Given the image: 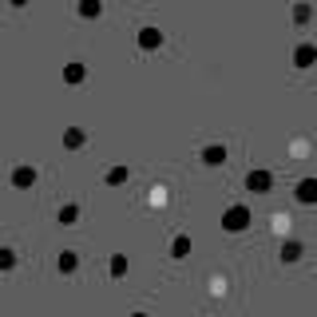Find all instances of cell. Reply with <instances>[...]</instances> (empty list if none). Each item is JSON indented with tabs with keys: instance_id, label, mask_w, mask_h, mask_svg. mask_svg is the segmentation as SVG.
I'll list each match as a JSON object with an SVG mask.
<instances>
[{
	"instance_id": "cell-1",
	"label": "cell",
	"mask_w": 317,
	"mask_h": 317,
	"mask_svg": "<svg viewBox=\"0 0 317 317\" xmlns=\"http://www.w3.org/2000/svg\"><path fill=\"white\" fill-rule=\"evenodd\" d=\"M139 44H143V48H159V44H163V36H159L155 28H143V36H139Z\"/></svg>"
},
{
	"instance_id": "cell-2",
	"label": "cell",
	"mask_w": 317,
	"mask_h": 317,
	"mask_svg": "<svg viewBox=\"0 0 317 317\" xmlns=\"http://www.w3.org/2000/svg\"><path fill=\"white\" fill-rule=\"evenodd\" d=\"M298 195H302V202H317V182H313V179H305Z\"/></svg>"
},
{
	"instance_id": "cell-3",
	"label": "cell",
	"mask_w": 317,
	"mask_h": 317,
	"mask_svg": "<svg viewBox=\"0 0 317 317\" xmlns=\"http://www.w3.org/2000/svg\"><path fill=\"white\" fill-rule=\"evenodd\" d=\"M226 226L230 230H242V226H246V210H230L226 214Z\"/></svg>"
},
{
	"instance_id": "cell-4",
	"label": "cell",
	"mask_w": 317,
	"mask_h": 317,
	"mask_svg": "<svg viewBox=\"0 0 317 317\" xmlns=\"http://www.w3.org/2000/svg\"><path fill=\"white\" fill-rule=\"evenodd\" d=\"M246 182H250V191H254V186H258V191H266V186H270V175H266V171H258V175H250Z\"/></svg>"
},
{
	"instance_id": "cell-5",
	"label": "cell",
	"mask_w": 317,
	"mask_h": 317,
	"mask_svg": "<svg viewBox=\"0 0 317 317\" xmlns=\"http://www.w3.org/2000/svg\"><path fill=\"white\" fill-rule=\"evenodd\" d=\"M79 12H83V16H99V0H83Z\"/></svg>"
},
{
	"instance_id": "cell-6",
	"label": "cell",
	"mask_w": 317,
	"mask_h": 317,
	"mask_svg": "<svg viewBox=\"0 0 317 317\" xmlns=\"http://www.w3.org/2000/svg\"><path fill=\"white\" fill-rule=\"evenodd\" d=\"M298 64H313V48H302L298 52Z\"/></svg>"
},
{
	"instance_id": "cell-7",
	"label": "cell",
	"mask_w": 317,
	"mask_h": 317,
	"mask_svg": "<svg viewBox=\"0 0 317 317\" xmlns=\"http://www.w3.org/2000/svg\"><path fill=\"white\" fill-rule=\"evenodd\" d=\"M68 79H72V83H76V79H83V68H79V64H72V68H68Z\"/></svg>"
},
{
	"instance_id": "cell-8",
	"label": "cell",
	"mask_w": 317,
	"mask_h": 317,
	"mask_svg": "<svg viewBox=\"0 0 317 317\" xmlns=\"http://www.w3.org/2000/svg\"><path fill=\"white\" fill-rule=\"evenodd\" d=\"M206 159H210V163H222V159H226V151H218V147H210V151H206Z\"/></svg>"
}]
</instances>
